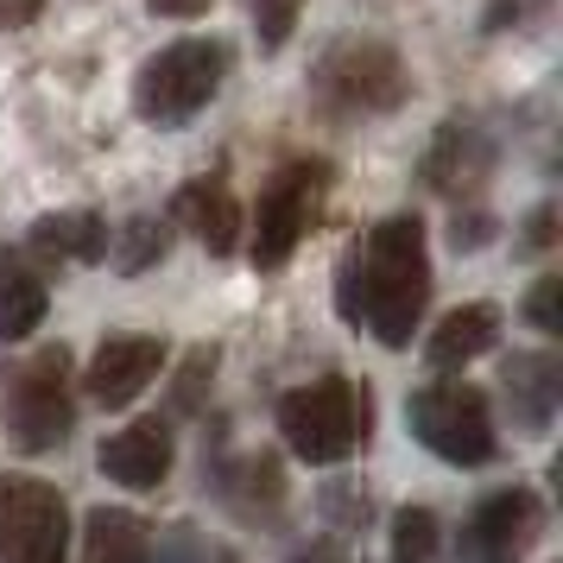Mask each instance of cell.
<instances>
[{
    "mask_svg": "<svg viewBox=\"0 0 563 563\" xmlns=\"http://www.w3.org/2000/svg\"><path fill=\"white\" fill-rule=\"evenodd\" d=\"M431 310V229L418 209L380 216L335 266V317L380 349H411Z\"/></svg>",
    "mask_w": 563,
    "mask_h": 563,
    "instance_id": "1",
    "label": "cell"
},
{
    "mask_svg": "<svg viewBox=\"0 0 563 563\" xmlns=\"http://www.w3.org/2000/svg\"><path fill=\"white\" fill-rule=\"evenodd\" d=\"M305 96L323 121L349 128V121L399 114V108L418 96V82H411V64L399 57V45H386L374 32H342V38H330L323 57L310 64Z\"/></svg>",
    "mask_w": 563,
    "mask_h": 563,
    "instance_id": "2",
    "label": "cell"
},
{
    "mask_svg": "<svg viewBox=\"0 0 563 563\" xmlns=\"http://www.w3.org/2000/svg\"><path fill=\"white\" fill-rule=\"evenodd\" d=\"M279 437L285 450L310 468H335L367 450L374 437V386L367 380H349V374H323L310 386H291L279 399Z\"/></svg>",
    "mask_w": 563,
    "mask_h": 563,
    "instance_id": "3",
    "label": "cell"
},
{
    "mask_svg": "<svg viewBox=\"0 0 563 563\" xmlns=\"http://www.w3.org/2000/svg\"><path fill=\"white\" fill-rule=\"evenodd\" d=\"M234 45L222 32H203V38H172L158 45L140 70H133V114L158 133L190 128L197 114L209 108V96L229 82Z\"/></svg>",
    "mask_w": 563,
    "mask_h": 563,
    "instance_id": "4",
    "label": "cell"
},
{
    "mask_svg": "<svg viewBox=\"0 0 563 563\" xmlns=\"http://www.w3.org/2000/svg\"><path fill=\"white\" fill-rule=\"evenodd\" d=\"M0 406H7V431L26 456H45L77 431V355L52 342L20 361H0Z\"/></svg>",
    "mask_w": 563,
    "mask_h": 563,
    "instance_id": "5",
    "label": "cell"
},
{
    "mask_svg": "<svg viewBox=\"0 0 563 563\" xmlns=\"http://www.w3.org/2000/svg\"><path fill=\"white\" fill-rule=\"evenodd\" d=\"M335 172L323 158H285L273 178L260 184V203L247 209V254L260 273H279L298 254V241L317 229V216L330 203Z\"/></svg>",
    "mask_w": 563,
    "mask_h": 563,
    "instance_id": "6",
    "label": "cell"
},
{
    "mask_svg": "<svg viewBox=\"0 0 563 563\" xmlns=\"http://www.w3.org/2000/svg\"><path fill=\"white\" fill-rule=\"evenodd\" d=\"M406 431L418 437L437 462H450V468H482V462H494V450H500L487 393L475 380H450V374L431 380V386H418L406 399Z\"/></svg>",
    "mask_w": 563,
    "mask_h": 563,
    "instance_id": "7",
    "label": "cell"
},
{
    "mask_svg": "<svg viewBox=\"0 0 563 563\" xmlns=\"http://www.w3.org/2000/svg\"><path fill=\"white\" fill-rule=\"evenodd\" d=\"M70 558V500L38 475H0V563Z\"/></svg>",
    "mask_w": 563,
    "mask_h": 563,
    "instance_id": "8",
    "label": "cell"
},
{
    "mask_svg": "<svg viewBox=\"0 0 563 563\" xmlns=\"http://www.w3.org/2000/svg\"><path fill=\"white\" fill-rule=\"evenodd\" d=\"M544 494L526 482H507V487H487L482 500L468 507L456 532V551L462 563H526L532 544L544 538Z\"/></svg>",
    "mask_w": 563,
    "mask_h": 563,
    "instance_id": "9",
    "label": "cell"
},
{
    "mask_svg": "<svg viewBox=\"0 0 563 563\" xmlns=\"http://www.w3.org/2000/svg\"><path fill=\"white\" fill-rule=\"evenodd\" d=\"M494 158H500L494 133L475 114H450L431 133L424 158H418V184L437 190V197H450V203H482L487 178H494Z\"/></svg>",
    "mask_w": 563,
    "mask_h": 563,
    "instance_id": "10",
    "label": "cell"
},
{
    "mask_svg": "<svg viewBox=\"0 0 563 563\" xmlns=\"http://www.w3.org/2000/svg\"><path fill=\"white\" fill-rule=\"evenodd\" d=\"M165 335H102L82 367V399L102 411H128L146 386L165 374Z\"/></svg>",
    "mask_w": 563,
    "mask_h": 563,
    "instance_id": "11",
    "label": "cell"
},
{
    "mask_svg": "<svg viewBox=\"0 0 563 563\" xmlns=\"http://www.w3.org/2000/svg\"><path fill=\"white\" fill-rule=\"evenodd\" d=\"M203 487L247 526H279L285 519V468L273 450H254V456H209Z\"/></svg>",
    "mask_w": 563,
    "mask_h": 563,
    "instance_id": "12",
    "label": "cell"
},
{
    "mask_svg": "<svg viewBox=\"0 0 563 563\" xmlns=\"http://www.w3.org/2000/svg\"><path fill=\"white\" fill-rule=\"evenodd\" d=\"M172 462H178V437H172L165 418H140V424H128V431L102 437V450H96V468H102L114 487H128V494L165 487Z\"/></svg>",
    "mask_w": 563,
    "mask_h": 563,
    "instance_id": "13",
    "label": "cell"
},
{
    "mask_svg": "<svg viewBox=\"0 0 563 563\" xmlns=\"http://www.w3.org/2000/svg\"><path fill=\"white\" fill-rule=\"evenodd\" d=\"M500 399H507V418L519 437H544L558 424L563 406V361L544 355V349H526V355L500 361Z\"/></svg>",
    "mask_w": 563,
    "mask_h": 563,
    "instance_id": "14",
    "label": "cell"
},
{
    "mask_svg": "<svg viewBox=\"0 0 563 563\" xmlns=\"http://www.w3.org/2000/svg\"><path fill=\"white\" fill-rule=\"evenodd\" d=\"M172 222L197 234L216 260H229L241 247V222H247L241 203H234V190H229V172H209V178L184 184L178 197H172Z\"/></svg>",
    "mask_w": 563,
    "mask_h": 563,
    "instance_id": "15",
    "label": "cell"
},
{
    "mask_svg": "<svg viewBox=\"0 0 563 563\" xmlns=\"http://www.w3.org/2000/svg\"><path fill=\"white\" fill-rule=\"evenodd\" d=\"M26 260H70V266H108V216L102 209H57L26 229Z\"/></svg>",
    "mask_w": 563,
    "mask_h": 563,
    "instance_id": "16",
    "label": "cell"
},
{
    "mask_svg": "<svg viewBox=\"0 0 563 563\" xmlns=\"http://www.w3.org/2000/svg\"><path fill=\"white\" fill-rule=\"evenodd\" d=\"M500 330H507V317H500V305L494 298H468V305H456L443 323L431 330V342H424V361H431L437 374H456L462 361L487 355V349H500Z\"/></svg>",
    "mask_w": 563,
    "mask_h": 563,
    "instance_id": "17",
    "label": "cell"
},
{
    "mask_svg": "<svg viewBox=\"0 0 563 563\" xmlns=\"http://www.w3.org/2000/svg\"><path fill=\"white\" fill-rule=\"evenodd\" d=\"M52 310V285L20 247H0V349L26 342Z\"/></svg>",
    "mask_w": 563,
    "mask_h": 563,
    "instance_id": "18",
    "label": "cell"
},
{
    "mask_svg": "<svg viewBox=\"0 0 563 563\" xmlns=\"http://www.w3.org/2000/svg\"><path fill=\"white\" fill-rule=\"evenodd\" d=\"M146 551H153L146 519H133L121 507L82 512V563H146Z\"/></svg>",
    "mask_w": 563,
    "mask_h": 563,
    "instance_id": "19",
    "label": "cell"
},
{
    "mask_svg": "<svg viewBox=\"0 0 563 563\" xmlns=\"http://www.w3.org/2000/svg\"><path fill=\"white\" fill-rule=\"evenodd\" d=\"M172 241H178V222H172V209L165 216H133L121 241H114V273L121 279H140V273H153L158 260L172 254Z\"/></svg>",
    "mask_w": 563,
    "mask_h": 563,
    "instance_id": "20",
    "label": "cell"
},
{
    "mask_svg": "<svg viewBox=\"0 0 563 563\" xmlns=\"http://www.w3.org/2000/svg\"><path fill=\"white\" fill-rule=\"evenodd\" d=\"M386 563H443V519H437V507L411 500V507L393 512V544H386Z\"/></svg>",
    "mask_w": 563,
    "mask_h": 563,
    "instance_id": "21",
    "label": "cell"
},
{
    "mask_svg": "<svg viewBox=\"0 0 563 563\" xmlns=\"http://www.w3.org/2000/svg\"><path fill=\"white\" fill-rule=\"evenodd\" d=\"M216 367H222V342H197L184 355L178 380H172V418H197L203 411V393L216 386Z\"/></svg>",
    "mask_w": 563,
    "mask_h": 563,
    "instance_id": "22",
    "label": "cell"
},
{
    "mask_svg": "<svg viewBox=\"0 0 563 563\" xmlns=\"http://www.w3.org/2000/svg\"><path fill=\"white\" fill-rule=\"evenodd\" d=\"M317 512L330 519L335 532H367V526H374V494H367V482H355V475H335V482L317 494Z\"/></svg>",
    "mask_w": 563,
    "mask_h": 563,
    "instance_id": "23",
    "label": "cell"
},
{
    "mask_svg": "<svg viewBox=\"0 0 563 563\" xmlns=\"http://www.w3.org/2000/svg\"><path fill=\"white\" fill-rule=\"evenodd\" d=\"M146 563H234V551L222 538H203V532H165L146 551Z\"/></svg>",
    "mask_w": 563,
    "mask_h": 563,
    "instance_id": "24",
    "label": "cell"
},
{
    "mask_svg": "<svg viewBox=\"0 0 563 563\" xmlns=\"http://www.w3.org/2000/svg\"><path fill=\"white\" fill-rule=\"evenodd\" d=\"M298 13H305V0H254V38L260 52L273 57L291 45V32H298Z\"/></svg>",
    "mask_w": 563,
    "mask_h": 563,
    "instance_id": "25",
    "label": "cell"
},
{
    "mask_svg": "<svg viewBox=\"0 0 563 563\" xmlns=\"http://www.w3.org/2000/svg\"><path fill=\"white\" fill-rule=\"evenodd\" d=\"M526 323H532L538 335L563 330V273H544V279L526 291Z\"/></svg>",
    "mask_w": 563,
    "mask_h": 563,
    "instance_id": "26",
    "label": "cell"
},
{
    "mask_svg": "<svg viewBox=\"0 0 563 563\" xmlns=\"http://www.w3.org/2000/svg\"><path fill=\"white\" fill-rule=\"evenodd\" d=\"M450 241H456L462 254H468V247H487V241H494V216H487L482 203H456V222H450Z\"/></svg>",
    "mask_w": 563,
    "mask_h": 563,
    "instance_id": "27",
    "label": "cell"
},
{
    "mask_svg": "<svg viewBox=\"0 0 563 563\" xmlns=\"http://www.w3.org/2000/svg\"><path fill=\"white\" fill-rule=\"evenodd\" d=\"M519 247H526V254H551V247H558V209L538 203L532 222H526V234H519Z\"/></svg>",
    "mask_w": 563,
    "mask_h": 563,
    "instance_id": "28",
    "label": "cell"
},
{
    "mask_svg": "<svg viewBox=\"0 0 563 563\" xmlns=\"http://www.w3.org/2000/svg\"><path fill=\"white\" fill-rule=\"evenodd\" d=\"M285 563H355V558H349V544H342V538H310V544H298Z\"/></svg>",
    "mask_w": 563,
    "mask_h": 563,
    "instance_id": "29",
    "label": "cell"
},
{
    "mask_svg": "<svg viewBox=\"0 0 563 563\" xmlns=\"http://www.w3.org/2000/svg\"><path fill=\"white\" fill-rule=\"evenodd\" d=\"M45 13V0H0V32H20Z\"/></svg>",
    "mask_w": 563,
    "mask_h": 563,
    "instance_id": "30",
    "label": "cell"
},
{
    "mask_svg": "<svg viewBox=\"0 0 563 563\" xmlns=\"http://www.w3.org/2000/svg\"><path fill=\"white\" fill-rule=\"evenodd\" d=\"M158 20H197V13H209V0H146Z\"/></svg>",
    "mask_w": 563,
    "mask_h": 563,
    "instance_id": "31",
    "label": "cell"
}]
</instances>
